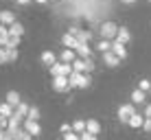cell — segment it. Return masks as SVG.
Segmentation results:
<instances>
[{"label":"cell","mask_w":151,"mask_h":140,"mask_svg":"<svg viewBox=\"0 0 151 140\" xmlns=\"http://www.w3.org/2000/svg\"><path fill=\"white\" fill-rule=\"evenodd\" d=\"M72 64H64V61H57L55 66H50V75H53V79L55 77H70L72 75Z\"/></svg>","instance_id":"cell-1"},{"label":"cell","mask_w":151,"mask_h":140,"mask_svg":"<svg viewBox=\"0 0 151 140\" xmlns=\"http://www.w3.org/2000/svg\"><path fill=\"white\" fill-rule=\"evenodd\" d=\"M68 81H70L72 88H81V90H86V88L92 83L90 77H88V75H81V72H72V75L68 77Z\"/></svg>","instance_id":"cell-2"},{"label":"cell","mask_w":151,"mask_h":140,"mask_svg":"<svg viewBox=\"0 0 151 140\" xmlns=\"http://www.w3.org/2000/svg\"><path fill=\"white\" fill-rule=\"evenodd\" d=\"M116 35H118V27H116L114 22H103V24H101V39L112 42Z\"/></svg>","instance_id":"cell-3"},{"label":"cell","mask_w":151,"mask_h":140,"mask_svg":"<svg viewBox=\"0 0 151 140\" xmlns=\"http://www.w3.org/2000/svg\"><path fill=\"white\" fill-rule=\"evenodd\" d=\"M72 70H75V72H81V75H88V72L94 70V61H92V59H75Z\"/></svg>","instance_id":"cell-4"},{"label":"cell","mask_w":151,"mask_h":140,"mask_svg":"<svg viewBox=\"0 0 151 140\" xmlns=\"http://www.w3.org/2000/svg\"><path fill=\"white\" fill-rule=\"evenodd\" d=\"M132 116H136V110H134L132 103L118 107V121H121V123H129V121H132Z\"/></svg>","instance_id":"cell-5"},{"label":"cell","mask_w":151,"mask_h":140,"mask_svg":"<svg viewBox=\"0 0 151 140\" xmlns=\"http://www.w3.org/2000/svg\"><path fill=\"white\" fill-rule=\"evenodd\" d=\"M70 81H68V77H55L53 79V90L55 92H68L70 90Z\"/></svg>","instance_id":"cell-6"},{"label":"cell","mask_w":151,"mask_h":140,"mask_svg":"<svg viewBox=\"0 0 151 140\" xmlns=\"http://www.w3.org/2000/svg\"><path fill=\"white\" fill-rule=\"evenodd\" d=\"M112 53L118 57V59H125L127 57V48H125V44H121L118 39H114L112 42Z\"/></svg>","instance_id":"cell-7"},{"label":"cell","mask_w":151,"mask_h":140,"mask_svg":"<svg viewBox=\"0 0 151 140\" xmlns=\"http://www.w3.org/2000/svg\"><path fill=\"white\" fill-rule=\"evenodd\" d=\"M24 129L31 134V136H40L42 134V127H40V123H35V121H24Z\"/></svg>","instance_id":"cell-8"},{"label":"cell","mask_w":151,"mask_h":140,"mask_svg":"<svg viewBox=\"0 0 151 140\" xmlns=\"http://www.w3.org/2000/svg\"><path fill=\"white\" fill-rule=\"evenodd\" d=\"M4 103H9L11 107H15V110H18L22 101H20V94H18L15 90H9V92H7V101H4Z\"/></svg>","instance_id":"cell-9"},{"label":"cell","mask_w":151,"mask_h":140,"mask_svg":"<svg viewBox=\"0 0 151 140\" xmlns=\"http://www.w3.org/2000/svg\"><path fill=\"white\" fill-rule=\"evenodd\" d=\"M103 61H105V64L110 66V68H116V66L121 64V59H118V57L114 55L112 50H110V53H103Z\"/></svg>","instance_id":"cell-10"},{"label":"cell","mask_w":151,"mask_h":140,"mask_svg":"<svg viewBox=\"0 0 151 140\" xmlns=\"http://www.w3.org/2000/svg\"><path fill=\"white\" fill-rule=\"evenodd\" d=\"M9 39H11V33H9V27L0 24V48L9 44Z\"/></svg>","instance_id":"cell-11"},{"label":"cell","mask_w":151,"mask_h":140,"mask_svg":"<svg viewBox=\"0 0 151 140\" xmlns=\"http://www.w3.org/2000/svg\"><path fill=\"white\" fill-rule=\"evenodd\" d=\"M0 24H4V27H11V24H15V15L11 11H0Z\"/></svg>","instance_id":"cell-12"},{"label":"cell","mask_w":151,"mask_h":140,"mask_svg":"<svg viewBox=\"0 0 151 140\" xmlns=\"http://www.w3.org/2000/svg\"><path fill=\"white\" fill-rule=\"evenodd\" d=\"M61 44H64L66 48H77V46H79L77 37H72L70 33H64V37H61Z\"/></svg>","instance_id":"cell-13"},{"label":"cell","mask_w":151,"mask_h":140,"mask_svg":"<svg viewBox=\"0 0 151 140\" xmlns=\"http://www.w3.org/2000/svg\"><path fill=\"white\" fill-rule=\"evenodd\" d=\"M42 61L48 64V66H55L57 64V55L53 53V50H44V53H42Z\"/></svg>","instance_id":"cell-14"},{"label":"cell","mask_w":151,"mask_h":140,"mask_svg":"<svg viewBox=\"0 0 151 140\" xmlns=\"http://www.w3.org/2000/svg\"><path fill=\"white\" fill-rule=\"evenodd\" d=\"M90 53H92V50H90L88 44H79V46H77V55H79V59H90Z\"/></svg>","instance_id":"cell-15"},{"label":"cell","mask_w":151,"mask_h":140,"mask_svg":"<svg viewBox=\"0 0 151 140\" xmlns=\"http://www.w3.org/2000/svg\"><path fill=\"white\" fill-rule=\"evenodd\" d=\"M9 33H11V37H22V35H24V27L20 22H15V24L9 27Z\"/></svg>","instance_id":"cell-16"},{"label":"cell","mask_w":151,"mask_h":140,"mask_svg":"<svg viewBox=\"0 0 151 140\" xmlns=\"http://www.w3.org/2000/svg\"><path fill=\"white\" fill-rule=\"evenodd\" d=\"M86 129H88V121H81V118H79V121H75V123H72V131H75V134H79V136H81L83 131H86Z\"/></svg>","instance_id":"cell-17"},{"label":"cell","mask_w":151,"mask_h":140,"mask_svg":"<svg viewBox=\"0 0 151 140\" xmlns=\"http://www.w3.org/2000/svg\"><path fill=\"white\" fill-rule=\"evenodd\" d=\"M127 125H129V127H134V129H140V127H145V116L136 114V116H132V121H129Z\"/></svg>","instance_id":"cell-18"},{"label":"cell","mask_w":151,"mask_h":140,"mask_svg":"<svg viewBox=\"0 0 151 140\" xmlns=\"http://www.w3.org/2000/svg\"><path fill=\"white\" fill-rule=\"evenodd\" d=\"M75 59H77V57H75V53H72L70 48L61 50V61H64V64H75Z\"/></svg>","instance_id":"cell-19"},{"label":"cell","mask_w":151,"mask_h":140,"mask_svg":"<svg viewBox=\"0 0 151 140\" xmlns=\"http://www.w3.org/2000/svg\"><path fill=\"white\" fill-rule=\"evenodd\" d=\"M116 39H118L121 44H127L129 39H132V35H129V31L125 29V27H121V29H118V35H116Z\"/></svg>","instance_id":"cell-20"},{"label":"cell","mask_w":151,"mask_h":140,"mask_svg":"<svg viewBox=\"0 0 151 140\" xmlns=\"http://www.w3.org/2000/svg\"><path fill=\"white\" fill-rule=\"evenodd\" d=\"M13 112H15V110L9 105V103H2V105H0V116H2V118H11Z\"/></svg>","instance_id":"cell-21"},{"label":"cell","mask_w":151,"mask_h":140,"mask_svg":"<svg viewBox=\"0 0 151 140\" xmlns=\"http://www.w3.org/2000/svg\"><path fill=\"white\" fill-rule=\"evenodd\" d=\"M86 131H90V134H94V136H99V131H101V125H99V121L90 118V121H88V129H86Z\"/></svg>","instance_id":"cell-22"},{"label":"cell","mask_w":151,"mask_h":140,"mask_svg":"<svg viewBox=\"0 0 151 140\" xmlns=\"http://www.w3.org/2000/svg\"><path fill=\"white\" fill-rule=\"evenodd\" d=\"M29 110H31V105H27V103H20V107H18V110H15V114H20V116H22V118H27L29 116Z\"/></svg>","instance_id":"cell-23"},{"label":"cell","mask_w":151,"mask_h":140,"mask_svg":"<svg viewBox=\"0 0 151 140\" xmlns=\"http://www.w3.org/2000/svg\"><path fill=\"white\" fill-rule=\"evenodd\" d=\"M37 118H40V107L31 105V110H29V116H27V121H35V123H37Z\"/></svg>","instance_id":"cell-24"},{"label":"cell","mask_w":151,"mask_h":140,"mask_svg":"<svg viewBox=\"0 0 151 140\" xmlns=\"http://www.w3.org/2000/svg\"><path fill=\"white\" fill-rule=\"evenodd\" d=\"M31 138H33V136H31V134H29L24 127H22V129H20V131L13 136V140H31Z\"/></svg>","instance_id":"cell-25"},{"label":"cell","mask_w":151,"mask_h":140,"mask_svg":"<svg viewBox=\"0 0 151 140\" xmlns=\"http://www.w3.org/2000/svg\"><path fill=\"white\" fill-rule=\"evenodd\" d=\"M96 48L101 50V53H110V50H112V42H107V39H101Z\"/></svg>","instance_id":"cell-26"},{"label":"cell","mask_w":151,"mask_h":140,"mask_svg":"<svg viewBox=\"0 0 151 140\" xmlns=\"http://www.w3.org/2000/svg\"><path fill=\"white\" fill-rule=\"evenodd\" d=\"M132 101H134V103H142V101H145V92H142V90H134V92H132Z\"/></svg>","instance_id":"cell-27"},{"label":"cell","mask_w":151,"mask_h":140,"mask_svg":"<svg viewBox=\"0 0 151 140\" xmlns=\"http://www.w3.org/2000/svg\"><path fill=\"white\" fill-rule=\"evenodd\" d=\"M88 39H90V31H79L77 42H79V44H88Z\"/></svg>","instance_id":"cell-28"},{"label":"cell","mask_w":151,"mask_h":140,"mask_svg":"<svg viewBox=\"0 0 151 140\" xmlns=\"http://www.w3.org/2000/svg\"><path fill=\"white\" fill-rule=\"evenodd\" d=\"M138 90H142L145 94H147V92L151 90V81H149V79H140V83H138Z\"/></svg>","instance_id":"cell-29"},{"label":"cell","mask_w":151,"mask_h":140,"mask_svg":"<svg viewBox=\"0 0 151 140\" xmlns=\"http://www.w3.org/2000/svg\"><path fill=\"white\" fill-rule=\"evenodd\" d=\"M18 44H20V37H11V39H9V44L4 46V48H13V50H18Z\"/></svg>","instance_id":"cell-30"},{"label":"cell","mask_w":151,"mask_h":140,"mask_svg":"<svg viewBox=\"0 0 151 140\" xmlns=\"http://www.w3.org/2000/svg\"><path fill=\"white\" fill-rule=\"evenodd\" d=\"M4 50H7V59H9V61H15V59H18V50H13V48H4Z\"/></svg>","instance_id":"cell-31"},{"label":"cell","mask_w":151,"mask_h":140,"mask_svg":"<svg viewBox=\"0 0 151 140\" xmlns=\"http://www.w3.org/2000/svg\"><path fill=\"white\" fill-rule=\"evenodd\" d=\"M81 140H96V136H94V134H90V131H83L81 134Z\"/></svg>","instance_id":"cell-32"},{"label":"cell","mask_w":151,"mask_h":140,"mask_svg":"<svg viewBox=\"0 0 151 140\" xmlns=\"http://www.w3.org/2000/svg\"><path fill=\"white\" fill-rule=\"evenodd\" d=\"M0 140H13V136L7 131V129H4V131H0Z\"/></svg>","instance_id":"cell-33"},{"label":"cell","mask_w":151,"mask_h":140,"mask_svg":"<svg viewBox=\"0 0 151 140\" xmlns=\"http://www.w3.org/2000/svg\"><path fill=\"white\" fill-rule=\"evenodd\" d=\"M7 50H4V48H0V64H7Z\"/></svg>","instance_id":"cell-34"},{"label":"cell","mask_w":151,"mask_h":140,"mask_svg":"<svg viewBox=\"0 0 151 140\" xmlns=\"http://www.w3.org/2000/svg\"><path fill=\"white\" fill-rule=\"evenodd\" d=\"M142 129L151 134V118H145V127H142Z\"/></svg>","instance_id":"cell-35"},{"label":"cell","mask_w":151,"mask_h":140,"mask_svg":"<svg viewBox=\"0 0 151 140\" xmlns=\"http://www.w3.org/2000/svg\"><path fill=\"white\" fill-rule=\"evenodd\" d=\"M68 131H72V127L68 125V123H64V125H61V134H68Z\"/></svg>","instance_id":"cell-36"},{"label":"cell","mask_w":151,"mask_h":140,"mask_svg":"<svg viewBox=\"0 0 151 140\" xmlns=\"http://www.w3.org/2000/svg\"><path fill=\"white\" fill-rule=\"evenodd\" d=\"M145 118H151V105H147V110H145Z\"/></svg>","instance_id":"cell-37"},{"label":"cell","mask_w":151,"mask_h":140,"mask_svg":"<svg viewBox=\"0 0 151 140\" xmlns=\"http://www.w3.org/2000/svg\"><path fill=\"white\" fill-rule=\"evenodd\" d=\"M18 4H31V0H15Z\"/></svg>","instance_id":"cell-38"},{"label":"cell","mask_w":151,"mask_h":140,"mask_svg":"<svg viewBox=\"0 0 151 140\" xmlns=\"http://www.w3.org/2000/svg\"><path fill=\"white\" fill-rule=\"evenodd\" d=\"M121 2H125V4H134L136 0H121Z\"/></svg>","instance_id":"cell-39"},{"label":"cell","mask_w":151,"mask_h":140,"mask_svg":"<svg viewBox=\"0 0 151 140\" xmlns=\"http://www.w3.org/2000/svg\"><path fill=\"white\" fill-rule=\"evenodd\" d=\"M35 2H40V4H46V2H48V0H35Z\"/></svg>","instance_id":"cell-40"},{"label":"cell","mask_w":151,"mask_h":140,"mask_svg":"<svg viewBox=\"0 0 151 140\" xmlns=\"http://www.w3.org/2000/svg\"><path fill=\"white\" fill-rule=\"evenodd\" d=\"M53 2H57V0H53Z\"/></svg>","instance_id":"cell-41"},{"label":"cell","mask_w":151,"mask_h":140,"mask_svg":"<svg viewBox=\"0 0 151 140\" xmlns=\"http://www.w3.org/2000/svg\"><path fill=\"white\" fill-rule=\"evenodd\" d=\"M61 140H64V138H61Z\"/></svg>","instance_id":"cell-42"},{"label":"cell","mask_w":151,"mask_h":140,"mask_svg":"<svg viewBox=\"0 0 151 140\" xmlns=\"http://www.w3.org/2000/svg\"><path fill=\"white\" fill-rule=\"evenodd\" d=\"M149 2H151V0H149Z\"/></svg>","instance_id":"cell-43"}]
</instances>
